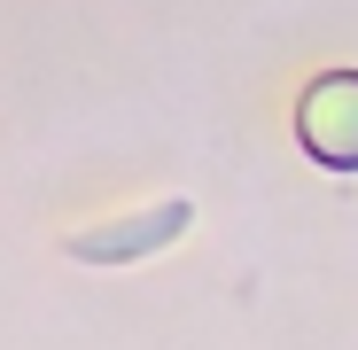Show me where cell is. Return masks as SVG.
Listing matches in <instances>:
<instances>
[{
	"instance_id": "6da1fadb",
	"label": "cell",
	"mask_w": 358,
	"mask_h": 350,
	"mask_svg": "<svg viewBox=\"0 0 358 350\" xmlns=\"http://www.w3.org/2000/svg\"><path fill=\"white\" fill-rule=\"evenodd\" d=\"M296 140L327 171H358V71H327L296 101Z\"/></svg>"
},
{
	"instance_id": "7a4b0ae2",
	"label": "cell",
	"mask_w": 358,
	"mask_h": 350,
	"mask_svg": "<svg viewBox=\"0 0 358 350\" xmlns=\"http://www.w3.org/2000/svg\"><path fill=\"white\" fill-rule=\"evenodd\" d=\"M179 226H187V203H156L148 218H125V226H101V233H78V242H71V257H86V265H117V257H141V249L171 242Z\"/></svg>"
}]
</instances>
